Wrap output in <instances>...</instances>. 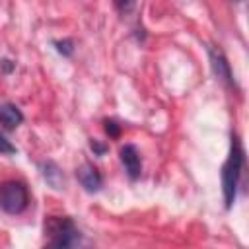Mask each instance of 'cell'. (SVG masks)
Listing matches in <instances>:
<instances>
[{
  "label": "cell",
  "mask_w": 249,
  "mask_h": 249,
  "mask_svg": "<svg viewBox=\"0 0 249 249\" xmlns=\"http://www.w3.org/2000/svg\"><path fill=\"white\" fill-rule=\"evenodd\" d=\"M243 169V148L237 136H231V146H230V156L222 171V187H224V202L226 208H230L235 200L239 177Z\"/></svg>",
  "instance_id": "6da1fadb"
},
{
  "label": "cell",
  "mask_w": 249,
  "mask_h": 249,
  "mask_svg": "<svg viewBox=\"0 0 249 249\" xmlns=\"http://www.w3.org/2000/svg\"><path fill=\"white\" fill-rule=\"evenodd\" d=\"M45 231L51 235V247H74L80 243V231L70 218H56L51 216L45 222Z\"/></svg>",
  "instance_id": "7a4b0ae2"
},
{
  "label": "cell",
  "mask_w": 249,
  "mask_h": 249,
  "mask_svg": "<svg viewBox=\"0 0 249 249\" xmlns=\"http://www.w3.org/2000/svg\"><path fill=\"white\" fill-rule=\"evenodd\" d=\"M29 204L27 187L19 181H6L0 185V208L8 214H21Z\"/></svg>",
  "instance_id": "3957f363"
},
{
  "label": "cell",
  "mask_w": 249,
  "mask_h": 249,
  "mask_svg": "<svg viewBox=\"0 0 249 249\" xmlns=\"http://www.w3.org/2000/svg\"><path fill=\"white\" fill-rule=\"evenodd\" d=\"M208 56H210V66H212V72L218 80H222L224 84L228 86H233V78H231V68H230V62L226 60L224 53L216 47H210L208 49Z\"/></svg>",
  "instance_id": "277c9868"
},
{
  "label": "cell",
  "mask_w": 249,
  "mask_h": 249,
  "mask_svg": "<svg viewBox=\"0 0 249 249\" xmlns=\"http://www.w3.org/2000/svg\"><path fill=\"white\" fill-rule=\"evenodd\" d=\"M76 177L80 181V185L88 191V193H97L103 185V179L99 175V171L91 165V163H82L78 169H76Z\"/></svg>",
  "instance_id": "5b68a950"
},
{
  "label": "cell",
  "mask_w": 249,
  "mask_h": 249,
  "mask_svg": "<svg viewBox=\"0 0 249 249\" xmlns=\"http://www.w3.org/2000/svg\"><path fill=\"white\" fill-rule=\"evenodd\" d=\"M121 161L128 173L130 179H138L140 177V171H142V163H140V156L136 152V148L132 144H126L121 148Z\"/></svg>",
  "instance_id": "8992f818"
},
{
  "label": "cell",
  "mask_w": 249,
  "mask_h": 249,
  "mask_svg": "<svg viewBox=\"0 0 249 249\" xmlns=\"http://www.w3.org/2000/svg\"><path fill=\"white\" fill-rule=\"evenodd\" d=\"M41 171H43L45 181H47L53 189L60 191V189L64 187V175H62L60 167H58L54 161H43V163H41Z\"/></svg>",
  "instance_id": "52a82bcc"
},
{
  "label": "cell",
  "mask_w": 249,
  "mask_h": 249,
  "mask_svg": "<svg viewBox=\"0 0 249 249\" xmlns=\"http://www.w3.org/2000/svg\"><path fill=\"white\" fill-rule=\"evenodd\" d=\"M21 121H23V115H21V111L14 103L0 105V123L6 128H16L18 124H21Z\"/></svg>",
  "instance_id": "ba28073f"
},
{
  "label": "cell",
  "mask_w": 249,
  "mask_h": 249,
  "mask_svg": "<svg viewBox=\"0 0 249 249\" xmlns=\"http://www.w3.org/2000/svg\"><path fill=\"white\" fill-rule=\"evenodd\" d=\"M113 4L121 14H130L136 6V0H113Z\"/></svg>",
  "instance_id": "9c48e42d"
},
{
  "label": "cell",
  "mask_w": 249,
  "mask_h": 249,
  "mask_svg": "<svg viewBox=\"0 0 249 249\" xmlns=\"http://www.w3.org/2000/svg\"><path fill=\"white\" fill-rule=\"evenodd\" d=\"M4 154H16V146L0 134V156H4Z\"/></svg>",
  "instance_id": "30bf717a"
},
{
  "label": "cell",
  "mask_w": 249,
  "mask_h": 249,
  "mask_svg": "<svg viewBox=\"0 0 249 249\" xmlns=\"http://www.w3.org/2000/svg\"><path fill=\"white\" fill-rule=\"evenodd\" d=\"M56 49H58V53H62V54H72V51H74V47H72V41L70 39H64V41H58L56 43Z\"/></svg>",
  "instance_id": "8fae6325"
},
{
  "label": "cell",
  "mask_w": 249,
  "mask_h": 249,
  "mask_svg": "<svg viewBox=\"0 0 249 249\" xmlns=\"http://www.w3.org/2000/svg\"><path fill=\"white\" fill-rule=\"evenodd\" d=\"M105 130L111 136H119V124L115 121H105Z\"/></svg>",
  "instance_id": "7c38bea8"
},
{
  "label": "cell",
  "mask_w": 249,
  "mask_h": 249,
  "mask_svg": "<svg viewBox=\"0 0 249 249\" xmlns=\"http://www.w3.org/2000/svg\"><path fill=\"white\" fill-rule=\"evenodd\" d=\"M89 146H91V150H93L95 154H99V156H101V154H105V150H107V148H105L103 144H99L97 140H91V144H89Z\"/></svg>",
  "instance_id": "4fadbf2b"
}]
</instances>
